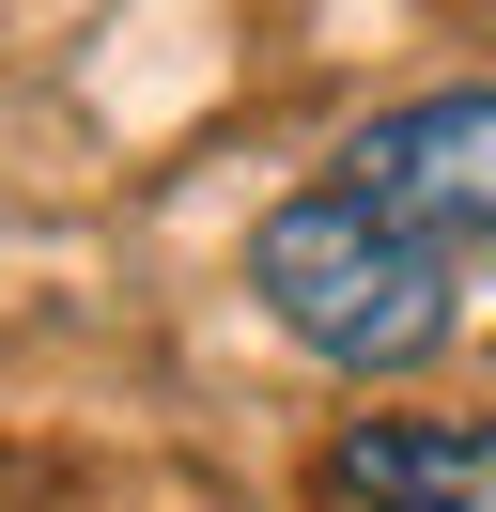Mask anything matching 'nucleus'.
Segmentation results:
<instances>
[{
	"instance_id": "f257e3e1",
	"label": "nucleus",
	"mask_w": 496,
	"mask_h": 512,
	"mask_svg": "<svg viewBox=\"0 0 496 512\" xmlns=\"http://www.w3.org/2000/svg\"><path fill=\"white\" fill-rule=\"evenodd\" d=\"M248 295H264L326 373H419V357L450 342V249H419L403 218H372L341 171L295 187L248 233Z\"/></svg>"
},
{
	"instance_id": "f03ea898",
	"label": "nucleus",
	"mask_w": 496,
	"mask_h": 512,
	"mask_svg": "<svg viewBox=\"0 0 496 512\" xmlns=\"http://www.w3.org/2000/svg\"><path fill=\"white\" fill-rule=\"evenodd\" d=\"M341 187H357L372 218H403L419 249L465 264L496 233V94H419V109H388V125H357Z\"/></svg>"
},
{
	"instance_id": "7ed1b4c3",
	"label": "nucleus",
	"mask_w": 496,
	"mask_h": 512,
	"mask_svg": "<svg viewBox=\"0 0 496 512\" xmlns=\"http://www.w3.org/2000/svg\"><path fill=\"white\" fill-rule=\"evenodd\" d=\"M326 481L357 512H496V419H357Z\"/></svg>"
}]
</instances>
